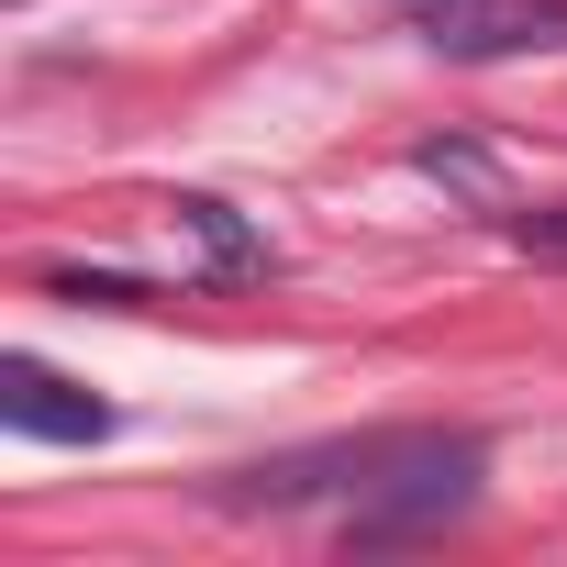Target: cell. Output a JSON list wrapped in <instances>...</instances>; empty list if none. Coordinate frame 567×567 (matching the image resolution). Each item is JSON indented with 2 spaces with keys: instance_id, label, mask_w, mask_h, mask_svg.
I'll list each match as a JSON object with an SVG mask.
<instances>
[{
  "instance_id": "8992f818",
  "label": "cell",
  "mask_w": 567,
  "mask_h": 567,
  "mask_svg": "<svg viewBox=\"0 0 567 567\" xmlns=\"http://www.w3.org/2000/svg\"><path fill=\"white\" fill-rule=\"evenodd\" d=\"M512 245H523L534 267H567V200H545V212H512Z\"/></svg>"
},
{
  "instance_id": "52a82bcc",
  "label": "cell",
  "mask_w": 567,
  "mask_h": 567,
  "mask_svg": "<svg viewBox=\"0 0 567 567\" xmlns=\"http://www.w3.org/2000/svg\"><path fill=\"white\" fill-rule=\"evenodd\" d=\"M423 178H456V189H489V156H478V145H423Z\"/></svg>"
},
{
  "instance_id": "3957f363",
  "label": "cell",
  "mask_w": 567,
  "mask_h": 567,
  "mask_svg": "<svg viewBox=\"0 0 567 567\" xmlns=\"http://www.w3.org/2000/svg\"><path fill=\"white\" fill-rule=\"evenodd\" d=\"M0 423H12L23 445H101L112 434V401H90L45 357H0Z\"/></svg>"
},
{
  "instance_id": "5b68a950",
  "label": "cell",
  "mask_w": 567,
  "mask_h": 567,
  "mask_svg": "<svg viewBox=\"0 0 567 567\" xmlns=\"http://www.w3.org/2000/svg\"><path fill=\"white\" fill-rule=\"evenodd\" d=\"M167 223L200 245V267H212V278H267V234H256L234 200H212V189H178V200H167Z\"/></svg>"
},
{
  "instance_id": "7a4b0ae2",
  "label": "cell",
  "mask_w": 567,
  "mask_h": 567,
  "mask_svg": "<svg viewBox=\"0 0 567 567\" xmlns=\"http://www.w3.org/2000/svg\"><path fill=\"white\" fill-rule=\"evenodd\" d=\"M478 478H489V445L478 434H456L445 456H423V467H401L379 501H357V512H334V534L357 545V556H379V545H423V534H445L467 501H478Z\"/></svg>"
},
{
  "instance_id": "6da1fadb",
  "label": "cell",
  "mask_w": 567,
  "mask_h": 567,
  "mask_svg": "<svg viewBox=\"0 0 567 567\" xmlns=\"http://www.w3.org/2000/svg\"><path fill=\"white\" fill-rule=\"evenodd\" d=\"M456 434L445 423H390V434H334V445H290V456H256V467H234V478H212V501L223 512H357V501H379L401 467H423V456H445Z\"/></svg>"
},
{
  "instance_id": "277c9868",
  "label": "cell",
  "mask_w": 567,
  "mask_h": 567,
  "mask_svg": "<svg viewBox=\"0 0 567 567\" xmlns=\"http://www.w3.org/2000/svg\"><path fill=\"white\" fill-rule=\"evenodd\" d=\"M445 56H523V45H567V0H456L434 12Z\"/></svg>"
}]
</instances>
